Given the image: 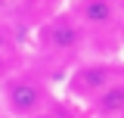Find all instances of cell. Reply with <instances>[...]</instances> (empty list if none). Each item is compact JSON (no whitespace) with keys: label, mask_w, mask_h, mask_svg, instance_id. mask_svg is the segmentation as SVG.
<instances>
[{"label":"cell","mask_w":124,"mask_h":118,"mask_svg":"<svg viewBox=\"0 0 124 118\" xmlns=\"http://www.w3.org/2000/svg\"><path fill=\"white\" fill-rule=\"evenodd\" d=\"M40 100H44V90L34 81H16V84H9V106L19 115H31L40 106Z\"/></svg>","instance_id":"1"},{"label":"cell","mask_w":124,"mask_h":118,"mask_svg":"<svg viewBox=\"0 0 124 118\" xmlns=\"http://www.w3.org/2000/svg\"><path fill=\"white\" fill-rule=\"evenodd\" d=\"M44 44L53 47V50H71V47L81 44V31L75 25H68V22H53V25H46L44 28Z\"/></svg>","instance_id":"2"},{"label":"cell","mask_w":124,"mask_h":118,"mask_svg":"<svg viewBox=\"0 0 124 118\" xmlns=\"http://www.w3.org/2000/svg\"><path fill=\"white\" fill-rule=\"evenodd\" d=\"M108 78H112V72H108L106 65H87V68H81L75 75L71 87L81 90V93H102L108 87Z\"/></svg>","instance_id":"3"},{"label":"cell","mask_w":124,"mask_h":118,"mask_svg":"<svg viewBox=\"0 0 124 118\" xmlns=\"http://www.w3.org/2000/svg\"><path fill=\"white\" fill-rule=\"evenodd\" d=\"M96 109L102 115H121L124 112V84H115V87H106L96 100Z\"/></svg>","instance_id":"4"},{"label":"cell","mask_w":124,"mask_h":118,"mask_svg":"<svg viewBox=\"0 0 124 118\" xmlns=\"http://www.w3.org/2000/svg\"><path fill=\"white\" fill-rule=\"evenodd\" d=\"M112 13H115V6L112 3H102V0H93V3H84L81 6L84 22H90V25H106V22H112Z\"/></svg>","instance_id":"5"},{"label":"cell","mask_w":124,"mask_h":118,"mask_svg":"<svg viewBox=\"0 0 124 118\" xmlns=\"http://www.w3.org/2000/svg\"><path fill=\"white\" fill-rule=\"evenodd\" d=\"M6 44H9V41H6V34H3V28H0V50H3Z\"/></svg>","instance_id":"6"},{"label":"cell","mask_w":124,"mask_h":118,"mask_svg":"<svg viewBox=\"0 0 124 118\" xmlns=\"http://www.w3.org/2000/svg\"><path fill=\"white\" fill-rule=\"evenodd\" d=\"M0 72H3V56H0Z\"/></svg>","instance_id":"7"}]
</instances>
